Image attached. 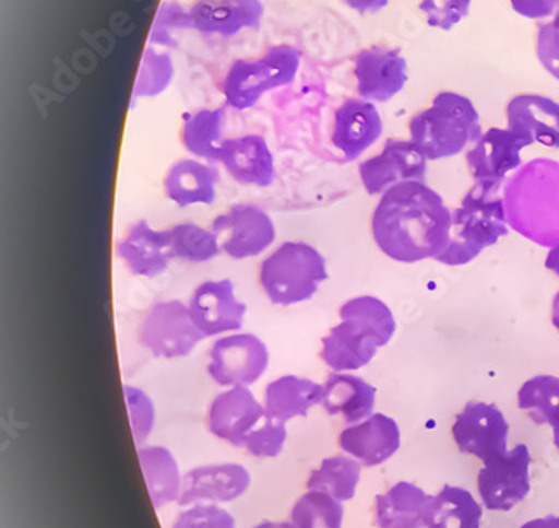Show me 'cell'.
I'll return each mask as SVG.
<instances>
[{"mask_svg":"<svg viewBox=\"0 0 559 528\" xmlns=\"http://www.w3.org/2000/svg\"><path fill=\"white\" fill-rule=\"evenodd\" d=\"M187 305L205 339L240 332L248 317V305L237 296L236 284L230 278L202 281Z\"/></svg>","mask_w":559,"mask_h":528,"instance_id":"10","label":"cell"},{"mask_svg":"<svg viewBox=\"0 0 559 528\" xmlns=\"http://www.w3.org/2000/svg\"><path fill=\"white\" fill-rule=\"evenodd\" d=\"M189 11L193 31L205 36L234 37L259 30L264 19L261 0H195Z\"/></svg>","mask_w":559,"mask_h":528,"instance_id":"22","label":"cell"},{"mask_svg":"<svg viewBox=\"0 0 559 528\" xmlns=\"http://www.w3.org/2000/svg\"><path fill=\"white\" fill-rule=\"evenodd\" d=\"M473 0H420L418 9L430 27L440 31L454 30L471 12Z\"/></svg>","mask_w":559,"mask_h":528,"instance_id":"39","label":"cell"},{"mask_svg":"<svg viewBox=\"0 0 559 528\" xmlns=\"http://www.w3.org/2000/svg\"><path fill=\"white\" fill-rule=\"evenodd\" d=\"M115 253L128 273L146 280L164 274L174 261L167 230H155L145 219L124 230L115 245Z\"/></svg>","mask_w":559,"mask_h":528,"instance_id":"17","label":"cell"},{"mask_svg":"<svg viewBox=\"0 0 559 528\" xmlns=\"http://www.w3.org/2000/svg\"><path fill=\"white\" fill-rule=\"evenodd\" d=\"M545 267L559 278V246H556V248L548 253L545 259Z\"/></svg>","mask_w":559,"mask_h":528,"instance_id":"45","label":"cell"},{"mask_svg":"<svg viewBox=\"0 0 559 528\" xmlns=\"http://www.w3.org/2000/svg\"><path fill=\"white\" fill-rule=\"evenodd\" d=\"M218 180L221 175L211 162L178 159L165 172L164 193L177 208L212 206L217 199Z\"/></svg>","mask_w":559,"mask_h":528,"instance_id":"24","label":"cell"},{"mask_svg":"<svg viewBox=\"0 0 559 528\" xmlns=\"http://www.w3.org/2000/svg\"><path fill=\"white\" fill-rule=\"evenodd\" d=\"M252 477L248 468L239 464L204 465L183 474L180 507L190 505H222L233 503L251 489Z\"/></svg>","mask_w":559,"mask_h":528,"instance_id":"16","label":"cell"},{"mask_svg":"<svg viewBox=\"0 0 559 528\" xmlns=\"http://www.w3.org/2000/svg\"><path fill=\"white\" fill-rule=\"evenodd\" d=\"M483 507L467 490L445 485L430 502L427 528H480Z\"/></svg>","mask_w":559,"mask_h":528,"instance_id":"30","label":"cell"},{"mask_svg":"<svg viewBox=\"0 0 559 528\" xmlns=\"http://www.w3.org/2000/svg\"><path fill=\"white\" fill-rule=\"evenodd\" d=\"M361 464L348 455L331 456L312 470L306 489L326 493L338 502H348L356 495L360 483Z\"/></svg>","mask_w":559,"mask_h":528,"instance_id":"31","label":"cell"},{"mask_svg":"<svg viewBox=\"0 0 559 528\" xmlns=\"http://www.w3.org/2000/svg\"><path fill=\"white\" fill-rule=\"evenodd\" d=\"M408 133L427 161H443L476 143L484 131L473 99L461 93L440 92L429 108L411 118Z\"/></svg>","mask_w":559,"mask_h":528,"instance_id":"3","label":"cell"},{"mask_svg":"<svg viewBox=\"0 0 559 528\" xmlns=\"http://www.w3.org/2000/svg\"><path fill=\"white\" fill-rule=\"evenodd\" d=\"M356 93L373 103L395 98L408 81V62L399 48L373 44L361 49L353 62Z\"/></svg>","mask_w":559,"mask_h":528,"instance_id":"13","label":"cell"},{"mask_svg":"<svg viewBox=\"0 0 559 528\" xmlns=\"http://www.w3.org/2000/svg\"><path fill=\"white\" fill-rule=\"evenodd\" d=\"M204 340L182 300L153 303L139 325L140 345L164 361L189 357Z\"/></svg>","mask_w":559,"mask_h":528,"instance_id":"7","label":"cell"},{"mask_svg":"<svg viewBox=\"0 0 559 528\" xmlns=\"http://www.w3.org/2000/svg\"><path fill=\"white\" fill-rule=\"evenodd\" d=\"M123 396L133 439H135L136 446H143L155 430V402L145 390L133 386V384H124Z\"/></svg>","mask_w":559,"mask_h":528,"instance_id":"37","label":"cell"},{"mask_svg":"<svg viewBox=\"0 0 559 528\" xmlns=\"http://www.w3.org/2000/svg\"><path fill=\"white\" fill-rule=\"evenodd\" d=\"M222 255L236 261L259 258L276 243L277 227L270 212L255 204H236L212 223Z\"/></svg>","mask_w":559,"mask_h":528,"instance_id":"9","label":"cell"},{"mask_svg":"<svg viewBox=\"0 0 559 528\" xmlns=\"http://www.w3.org/2000/svg\"><path fill=\"white\" fill-rule=\"evenodd\" d=\"M433 496L414 483L400 481L374 498L377 528H424Z\"/></svg>","mask_w":559,"mask_h":528,"instance_id":"27","label":"cell"},{"mask_svg":"<svg viewBox=\"0 0 559 528\" xmlns=\"http://www.w3.org/2000/svg\"><path fill=\"white\" fill-rule=\"evenodd\" d=\"M139 461L153 508L162 511L178 503L183 477L174 453L165 446L143 445L139 446Z\"/></svg>","mask_w":559,"mask_h":528,"instance_id":"28","label":"cell"},{"mask_svg":"<svg viewBox=\"0 0 559 528\" xmlns=\"http://www.w3.org/2000/svg\"><path fill=\"white\" fill-rule=\"evenodd\" d=\"M521 528H559V517L536 518V520L526 521Z\"/></svg>","mask_w":559,"mask_h":528,"instance_id":"44","label":"cell"},{"mask_svg":"<svg viewBox=\"0 0 559 528\" xmlns=\"http://www.w3.org/2000/svg\"><path fill=\"white\" fill-rule=\"evenodd\" d=\"M171 258L186 265H205L221 255V245L214 231L197 223H178L168 227Z\"/></svg>","mask_w":559,"mask_h":528,"instance_id":"32","label":"cell"},{"mask_svg":"<svg viewBox=\"0 0 559 528\" xmlns=\"http://www.w3.org/2000/svg\"><path fill=\"white\" fill-rule=\"evenodd\" d=\"M452 212L427 183H404L380 196L371 215L378 249L396 262L436 259L451 243Z\"/></svg>","mask_w":559,"mask_h":528,"instance_id":"1","label":"cell"},{"mask_svg":"<svg viewBox=\"0 0 559 528\" xmlns=\"http://www.w3.org/2000/svg\"><path fill=\"white\" fill-rule=\"evenodd\" d=\"M383 133L382 115L373 102L348 98L334 109L331 143L346 162L360 159Z\"/></svg>","mask_w":559,"mask_h":528,"instance_id":"18","label":"cell"},{"mask_svg":"<svg viewBox=\"0 0 559 528\" xmlns=\"http://www.w3.org/2000/svg\"><path fill=\"white\" fill-rule=\"evenodd\" d=\"M400 443L399 423L382 412H374L361 423L345 427L338 436L342 451L368 468L389 461L399 451Z\"/></svg>","mask_w":559,"mask_h":528,"instance_id":"21","label":"cell"},{"mask_svg":"<svg viewBox=\"0 0 559 528\" xmlns=\"http://www.w3.org/2000/svg\"><path fill=\"white\" fill-rule=\"evenodd\" d=\"M217 162L240 186L265 189L276 180L273 150L258 133L226 139Z\"/></svg>","mask_w":559,"mask_h":528,"instance_id":"20","label":"cell"},{"mask_svg":"<svg viewBox=\"0 0 559 528\" xmlns=\"http://www.w3.org/2000/svg\"><path fill=\"white\" fill-rule=\"evenodd\" d=\"M531 455L526 445H518L484 464L477 477L484 507L509 512L526 498L530 483Z\"/></svg>","mask_w":559,"mask_h":528,"instance_id":"11","label":"cell"},{"mask_svg":"<svg viewBox=\"0 0 559 528\" xmlns=\"http://www.w3.org/2000/svg\"><path fill=\"white\" fill-rule=\"evenodd\" d=\"M340 324L321 339L320 359L333 372H356L367 367L378 349L389 345L396 320L383 300L361 295L343 303Z\"/></svg>","mask_w":559,"mask_h":528,"instance_id":"2","label":"cell"},{"mask_svg":"<svg viewBox=\"0 0 559 528\" xmlns=\"http://www.w3.org/2000/svg\"><path fill=\"white\" fill-rule=\"evenodd\" d=\"M427 157L412 140L389 139L382 152L361 162V184L370 196H382L404 183H427Z\"/></svg>","mask_w":559,"mask_h":528,"instance_id":"12","label":"cell"},{"mask_svg":"<svg viewBox=\"0 0 559 528\" xmlns=\"http://www.w3.org/2000/svg\"><path fill=\"white\" fill-rule=\"evenodd\" d=\"M518 406L527 411L536 424H559V377L536 376L526 380L518 392Z\"/></svg>","mask_w":559,"mask_h":528,"instance_id":"34","label":"cell"},{"mask_svg":"<svg viewBox=\"0 0 559 528\" xmlns=\"http://www.w3.org/2000/svg\"><path fill=\"white\" fill-rule=\"evenodd\" d=\"M552 436H555V446L559 451V424L558 426L552 427Z\"/></svg>","mask_w":559,"mask_h":528,"instance_id":"48","label":"cell"},{"mask_svg":"<svg viewBox=\"0 0 559 528\" xmlns=\"http://www.w3.org/2000/svg\"><path fill=\"white\" fill-rule=\"evenodd\" d=\"M264 420V404L251 387H227L209 406L207 427L212 436L237 448H242L249 434Z\"/></svg>","mask_w":559,"mask_h":528,"instance_id":"15","label":"cell"},{"mask_svg":"<svg viewBox=\"0 0 559 528\" xmlns=\"http://www.w3.org/2000/svg\"><path fill=\"white\" fill-rule=\"evenodd\" d=\"M193 30L192 15L177 0H164L153 19L150 30V46L175 49L178 46V33Z\"/></svg>","mask_w":559,"mask_h":528,"instance_id":"36","label":"cell"},{"mask_svg":"<svg viewBox=\"0 0 559 528\" xmlns=\"http://www.w3.org/2000/svg\"><path fill=\"white\" fill-rule=\"evenodd\" d=\"M392 0H343V4L358 14H374L383 11Z\"/></svg>","mask_w":559,"mask_h":528,"instance_id":"43","label":"cell"},{"mask_svg":"<svg viewBox=\"0 0 559 528\" xmlns=\"http://www.w3.org/2000/svg\"><path fill=\"white\" fill-rule=\"evenodd\" d=\"M330 278L326 258L306 240H286L262 259L258 281L273 305L295 306L309 302Z\"/></svg>","mask_w":559,"mask_h":528,"instance_id":"5","label":"cell"},{"mask_svg":"<svg viewBox=\"0 0 559 528\" xmlns=\"http://www.w3.org/2000/svg\"><path fill=\"white\" fill-rule=\"evenodd\" d=\"M270 349L252 332H234L214 339L209 350L207 372L222 387L246 386L262 379L270 367Z\"/></svg>","mask_w":559,"mask_h":528,"instance_id":"8","label":"cell"},{"mask_svg":"<svg viewBox=\"0 0 559 528\" xmlns=\"http://www.w3.org/2000/svg\"><path fill=\"white\" fill-rule=\"evenodd\" d=\"M526 146L509 128H489L465 153V161L476 183L501 184L506 175L521 167V152Z\"/></svg>","mask_w":559,"mask_h":528,"instance_id":"19","label":"cell"},{"mask_svg":"<svg viewBox=\"0 0 559 528\" xmlns=\"http://www.w3.org/2000/svg\"><path fill=\"white\" fill-rule=\"evenodd\" d=\"M452 436L462 453L486 464L508 451L509 424L498 406L471 401L455 415Z\"/></svg>","mask_w":559,"mask_h":528,"instance_id":"14","label":"cell"},{"mask_svg":"<svg viewBox=\"0 0 559 528\" xmlns=\"http://www.w3.org/2000/svg\"><path fill=\"white\" fill-rule=\"evenodd\" d=\"M536 56L543 68L559 81V24L556 22H539Z\"/></svg>","mask_w":559,"mask_h":528,"instance_id":"41","label":"cell"},{"mask_svg":"<svg viewBox=\"0 0 559 528\" xmlns=\"http://www.w3.org/2000/svg\"><path fill=\"white\" fill-rule=\"evenodd\" d=\"M516 14L531 21H545L558 11L559 0H509Z\"/></svg>","mask_w":559,"mask_h":528,"instance_id":"42","label":"cell"},{"mask_svg":"<svg viewBox=\"0 0 559 528\" xmlns=\"http://www.w3.org/2000/svg\"><path fill=\"white\" fill-rule=\"evenodd\" d=\"M323 402V384L314 383L308 377L286 374L271 380L264 390L262 404L265 418L289 423V421L306 418L312 408Z\"/></svg>","mask_w":559,"mask_h":528,"instance_id":"25","label":"cell"},{"mask_svg":"<svg viewBox=\"0 0 559 528\" xmlns=\"http://www.w3.org/2000/svg\"><path fill=\"white\" fill-rule=\"evenodd\" d=\"M287 433L286 423H280V421L270 420L265 418L251 434L248 439L243 443L242 448L258 459H273L283 453L284 446H286Z\"/></svg>","mask_w":559,"mask_h":528,"instance_id":"38","label":"cell"},{"mask_svg":"<svg viewBox=\"0 0 559 528\" xmlns=\"http://www.w3.org/2000/svg\"><path fill=\"white\" fill-rule=\"evenodd\" d=\"M171 528H237L236 518L221 505H190L175 517Z\"/></svg>","mask_w":559,"mask_h":528,"instance_id":"40","label":"cell"},{"mask_svg":"<svg viewBox=\"0 0 559 528\" xmlns=\"http://www.w3.org/2000/svg\"><path fill=\"white\" fill-rule=\"evenodd\" d=\"M377 389L352 372H333L323 384L324 411L338 415L348 426L374 414Z\"/></svg>","mask_w":559,"mask_h":528,"instance_id":"26","label":"cell"},{"mask_svg":"<svg viewBox=\"0 0 559 528\" xmlns=\"http://www.w3.org/2000/svg\"><path fill=\"white\" fill-rule=\"evenodd\" d=\"M175 78L174 58L164 49L148 46L140 61L139 74L133 86V105L136 99L155 98L170 87Z\"/></svg>","mask_w":559,"mask_h":528,"instance_id":"35","label":"cell"},{"mask_svg":"<svg viewBox=\"0 0 559 528\" xmlns=\"http://www.w3.org/2000/svg\"><path fill=\"white\" fill-rule=\"evenodd\" d=\"M508 128L527 146L539 143L548 149H559V103L549 96H514L506 106Z\"/></svg>","mask_w":559,"mask_h":528,"instance_id":"23","label":"cell"},{"mask_svg":"<svg viewBox=\"0 0 559 528\" xmlns=\"http://www.w3.org/2000/svg\"><path fill=\"white\" fill-rule=\"evenodd\" d=\"M343 503L317 490L302 493L289 515L290 528H342Z\"/></svg>","mask_w":559,"mask_h":528,"instance_id":"33","label":"cell"},{"mask_svg":"<svg viewBox=\"0 0 559 528\" xmlns=\"http://www.w3.org/2000/svg\"><path fill=\"white\" fill-rule=\"evenodd\" d=\"M552 325H555L556 330L559 332V293L555 296V302H552Z\"/></svg>","mask_w":559,"mask_h":528,"instance_id":"47","label":"cell"},{"mask_svg":"<svg viewBox=\"0 0 559 528\" xmlns=\"http://www.w3.org/2000/svg\"><path fill=\"white\" fill-rule=\"evenodd\" d=\"M301 68V55L289 44L271 46L258 58L236 59L222 80V95L227 106L246 112L262 96L293 83Z\"/></svg>","mask_w":559,"mask_h":528,"instance_id":"6","label":"cell"},{"mask_svg":"<svg viewBox=\"0 0 559 528\" xmlns=\"http://www.w3.org/2000/svg\"><path fill=\"white\" fill-rule=\"evenodd\" d=\"M499 184L476 183L452 212L451 243L436 261L462 267L508 236L504 201L496 193Z\"/></svg>","mask_w":559,"mask_h":528,"instance_id":"4","label":"cell"},{"mask_svg":"<svg viewBox=\"0 0 559 528\" xmlns=\"http://www.w3.org/2000/svg\"><path fill=\"white\" fill-rule=\"evenodd\" d=\"M254 528H290L289 521L265 520L255 525Z\"/></svg>","mask_w":559,"mask_h":528,"instance_id":"46","label":"cell"},{"mask_svg":"<svg viewBox=\"0 0 559 528\" xmlns=\"http://www.w3.org/2000/svg\"><path fill=\"white\" fill-rule=\"evenodd\" d=\"M226 128V108H199L183 115L180 140L183 149L200 161H218Z\"/></svg>","mask_w":559,"mask_h":528,"instance_id":"29","label":"cell"}]
</instances>
